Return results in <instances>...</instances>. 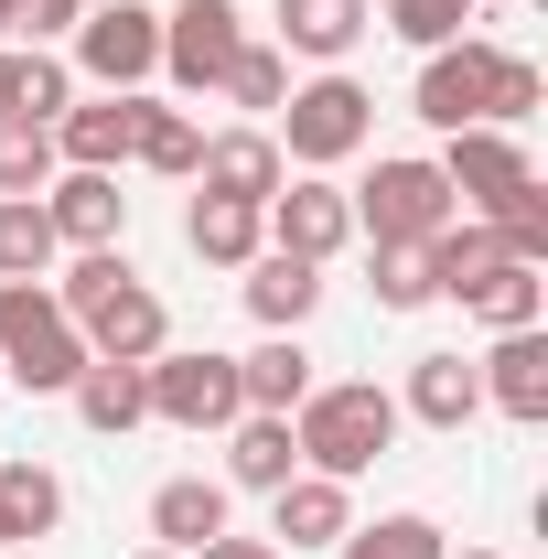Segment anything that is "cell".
<instances>
[{"label":"cell","instance_id":"obj_1","mask_svg":"<svg viewBox=\"0 0 548 559\" xmlns=\"http://www.w3.org/2000/svg\"><path fill=\"white\" fill-rule=\"evenodd\" d=\"M290 441H301V474L355 485V474L388 463V441H398V388H377V377H334V388H312V399L290 409Z\"/></svg>","mask_w":548,"mask_h":559},{"label":"cell","instance_id":"obj_2","mask_svg":"<svg viewBox=\"0 0 548 559\" xmlns=\"http://www.w3.org/2000/svg\"><path fill=\"white\" fill-rule=\"evenodd\" d=\"M0 377L33 399H65L86 377V334L65 323V301L44 280H0Z\"/></svg>","mask_w":548,"mask_h":559},{"label":"cell","instance_id":"obj_3","mask_svg":"<svg viewBox=\"0 0 548 559\" xmlns=\"http://www.w3.org/2000/svg\"><path fill=\"white\" fill-rule=\"evenodd\" d=\"M344 205H355V237H366V248H430V237L463 215L452 183H441V162H419V151H388Z\"/></svg>","mask_w":548,"mask_h":559},{"label":"cell","instance_id":"obj_4","mask_svg":"<svg viewBox=\"0 0 548 559\" xmlns=\"http://www.w3.org/2000/svg\"><path fill=\"white\" fill-rule=\"evenodd\" d=\"M279 162H301V173H334V162H355L366 140H377V97L355 86L344 66H323L312 86H290L279 97Z\"/></svg>","mask_w":548,"mask_h":559},{"label":"cell","instance_id":"obj_5","mask_svg":"<svg viewBox=\"0 0 548 559\" xmlns=\"http://www.w3.org/2000/svg\"><path fill=\"white\" fill-rule=\"evenodd\" d=\"M65 44H75V75L97 97H140L162 75V11L151 0H86V22H75Z\"/></svg>","mask_w":548,"mask_h":559},{"label":"cell","instance_id":"obj_6","mask_svg":"<svg viewBox=\"0 0 548 559\" xmlns=\"http://www.w3.org/2000/svg\"><path fill=\"white\" fill-rule=\"evenodd\" d=\"M140 388H151V419H172V430H194V441L248 409V399H237V355H215V345H162L140 366Z\"/></svg>","mask_w":548,"mask_h":559},{"label":"cell","instance_id":"obj_7","mask_svg":"<svg viewBox=\"0 0 548 559\" xmlns=\"http://www.w3.org/2000/svg\"><path fill=\"white\" fill-rule=\"evenodd\" d=\"M495 66H505V44H484V33H463V44H441V55H419V86L409 108L430 119V130H495Z\"/></svg>","mask_w":548,"mask_h":559},{"label":"cell","instance_id":"obj_8","mask_svg":"<svg viewBox=\"0 0 548 559\" xmlns=\"http://www.w3.org/2000/svg\"><path fill=\"white\" fill-rule=\"evenodd\" d=\"M237 44H248L237 0H172V11H162V75H172L183 97H215L226 66H237Z\"/></svg>","mask_w":548,"mask_h":559},{"label":"cell","instance_id":"obj_9","mask_svg":"<svg viewBox=\"0 0 548 559\" xmlns=\"http://www.w3.org/2000/svg\"><path fill=\"white\" fill-rule=\"evenodd\" d=\"M259 226H270V248L279 259H334V248H355V205H344V183L334 173H290L270 205H259Z\"/></svg>","mask_w":548,"mask_h":559},{"label":"cell","instance_id":"obj_10","mask_svg":"<svg viewBox=\"0 0 548 559\" xmlns=\"http://www.w3.org/2000/svg\"><path fill=\"white\" fill-rule=\"evenodd\" d=\"M527 173H538V162H527L516 130H452V140H441V183H452L463 215H495V194H516Z\"/></svg>","mask_w":548,"mask_h":559},{"label":"cell","instance_id":"obj_11","mask_svg":"<svg viewBox=\"0 0 548 559\" xmlns=\"http://www.w3.org/2000/svg\"><path fill=\"white\" fill-rule=\"evenodd\" d=\"M279 183H290V162H279V140L248 119V130H205L194 151V194H226V205H270Z\"/></svg>","mask_w":548,"mask_h":559},{"label":"cell","instance_id":"obj_12","mask_svg":"<svg viewBox=\"0 0 548 559\" xmlns=\"http://www.w3.org/2000/svg\"><path fill=\"white\" fill-rule=\"evenodd\" d=\"M484 377V409H505L516 430H548V334L527 323V334H495V345L474 355Z\"/></svg>","mask_w":548,"mask_h":559},{"label":"cell","instance_id":"obj_13","mask_svg":"<svg viewBox=\"0 0 548 559\" xmlns=\"http://www.w3.org/2000/svg\"><path fill=\"white\" fill-rule=\"evenodd\" d=\"M75 334H86V355H108V366H151V355L172 345V312H162V290H151V280H119Z\"/></svg>","mask_w":548,"mask_h":559},{"label":"cell","instance_id":"obj_14","mask_svg":"<svg viewBox=\"0 0 548 559\" xmlns=\"http://www.w3.org/2000/svg\"><path fill=\"white\" fill-rule=\"evenodd\" d=\"M44 215H55L65 248H119V237H130V194H119V173H55V183H44Z\"/></svg>","mask_w":548,"mask_h":559},{"label":"cell","instance_id":"obj_15","mask_svg":"<svg viewBox=\"0 0 548 559\" xmlns=\"http://www.w3.org/2000/svg\"><path fill=\"white\" fill-rule=\"evenodd\" d=\"M398 419H419V430H474V419H484V377H474V355H409Z\"/></svg>","mask_w":548,"mask_h":559},{"label":"cell","instance_id":"obj_16","mask_svg":"<svg viewBox=\"0 0 548 559\" xmlns=\"http://www.w3.org/2000/svg\"><path fill=\"white\" fill-rule=\"evenodd\" d=\"M226 474H172V485H151V549H205V538H226Z\"/></svg>","mask_w":548,"mask_h":559},{"label":"cell","instance_id":"obj_17","mask_svg":"<svg viewBox=\"0 0 548 559\" xmlns=\"http://www.w3.org/2000/svg\"><path fill=\"white\" fill-rule=\"evenodd\" d=\"M366 33H377V0H279V55L344 66Z\"/></svg>","mask_w":548,"mask_h":559},{"label":"cell","instance_id":"obj_18","mask_svg":"<svg viewBox=\"0 0 548 559\" xmlns=\"http://www.w3.org/2000/svg\"><path fill=\"white\" fill-rule=\"evenodd\" d=\"M290 474H301V441H290V419H270V409H237V419H226V485L279 495Z\"/></svg>","mask_w":548,"mask_h":559},{"label":"cell","instance_id":"obj_19","mask_svg":"<svg viewBox=\"0 0 548 559\" xmlns=\"http://www.w3.org/2000/svg\"><path fill=\"white\" fill-rule=\"evenodd\" d=\"M55 162H65V173H119V162H130V97H65Z\"/></svg>","mask_w":548,"mask_h":559},{"label":"cell","instance_id":"obj_20","mask_svg":"<svg viewBox=\"0 0 548 559\" xmlns=\"http://www.w3.org/2000/svg\"><path fill=\"white\" fill-rule=\"evenodd\" d=\"M344 527H355V495H344L334 474H290V485L270 495V538H290V549H334Z\"/></svg>","mask_w":548,"mask_h":559},{"label":"cell","instance_id":"obj_21","mask_svg":"<svg viewBox=\"0 0 548 559\" xmlns=\"http://www.w3.org/2000/svg\"><path fill=\"white\" fill-rule=\"evenodd\" d=\"M248 312H259L270 334H301V323L323 312V270H312V259H279V248H259V259H248Z\"/></svg>","mask_w":548,"mask_h":559},{"label":"cell","instance_id":"obj_22","mask_svg":"<svg viewBox=\"0 0 548 559\" xmlns=\"http://www.w3.org/2000/svg\"><path fill=\"white\" fill-rule=\"evenodd\" d=\"M55 527H65V474L33 463V452H11L0 463V549L11 538H55Z\"/></svg>","mask_w":548,"mask_h":559},{"label":"cell","instance_id":"obj_23","mask_svg":"<svg viewBox=\"0 0 548 559\" xmlns=\"http://www.w3.org/2000/svg\"><path fill=\"white\" fill-rule=\"evenodd\" d=\"M194 151H205L194 108H162V97H130V162H140V173H162V183H194Z\"/></svg>","mask_w":548,"mask_h":559},{"label":"cell","instance_id":"obj_24","mask_svg":"<svg viewBox=\"0 0 548 559\" xmlns=\"http://www.w3.org/2000/svg\"><path fill=\"white\" fill-rule=\"evenodd\" d=\"M323 377H312V355H301V334H270L259 355H237V399L248 409H270V419H290L301 399H312Z\"/></svg>","mask_w":548,"mask_h":559},{"label":"cell","instance_id":"obj_25","mask_svg":"<svg viewBox=\"0 0 548 559\" xmlns=\"http://www.w3.org/2000/svg\"><path fill=\"white\" fill-rule=\"evenodd\" d=\"M183 248H194L205 270H248V259L270 248V226H259V205H226V194H194V205H183Z\"/></svg>","mask_w":548,"mask_h":559},{"label":"cell","instance_id":"obj_26","mask_svg":"<svg viewBox=\"0 0 548 559\" xmlns=\"http://www.w3.org/2000/svg\"><path fill=\"white\" fill-rule=\"evenodd\" d=\"M75 419L97 430V441H130L140 419H151V388H140V366H108V355H86V377L65 388Z\"/></svg>","mask_w":548,"mask_h":559},{"label":"cell","instance_id":"obj_27","mask_svg":"<svg viewBox=\"0 0 548 559\" xmlns=\"http://www.w3.org/2000/svg\"><path fill=\"white\" fill-rule=\"evenodd\" d=\"M463 312H474L484 334H527V323H548V270H527V259H495V270L463 290Z\"/></svg>","mask_w":548,"mask_h":559},{"label":"cell","instance_id":"obj_28","mask_svg":"<svg viewBox=\"0 0 548 559\" xmlns=\"http://www.w3.org/2000/svg\"><path fill=\"white\" fill-rule=\"evenodd\" d=\"M55 259H65V237H55L44 194H0V280H55Z\"/></svg>","mask_w":548,"mask_h":559},{"label":"cell","instance_id":"obj_29","mask_svg":"<svg viewBox=\"0 0 548 559\" xmlns=\"http://www.w3.org/2000/svg\"><path fill=\"white\" fill-rule=\"evenodd\" d=\"M495 259H505V237H495L484 215H452V226L430 237V290H441V301H463V290H474Z\"/></svg>","mask_w":548,"mask_h":559},{"label":"cell","instance_id":"obj_30","mask_svg":"<svg viewBox=\"0 0 548 559\" xmlns=\"http://www.w3.org/2000/svg\"><path fill=\"white\" fill-rule=\"evenodd\" d=\"M366 290H377V312H430L441 290H430V248H366Z\"/></svg>","mask_w":548,"mask_h":559},{"label":"cell","instance_id":"obj_31","mask_svg":"<svg viewBox=\"0 0 548 559\" xmlns=\"http://www.w3.org/2000/svg\"><path fill=\"white\" fill-rule=\"evenodd\" d=\"M226 108H259V119H279V97H290V55L279 44H237V66H226V86H215Z\"/></svg>","mask_w":548,"mask_h":559},{"label":"cell","instance_id":"obj_32","mask_svg":"<svg viewBox=\"0 0 548 559\" xmlns=\"http://www.w3.org/2000/svg\"><path fill=\"white\" fill-rule=\"evenodd\" d=\"M495 237H505V259H527V270H548V183L527 173L516 194H495V215H484Z\"/></svg>","mask_w":548,"mask_h":559},{"label":"cell","instance_id":"obj_33","mask_svg":"<svg viewBox=\"0 0 548 559\" xmlns=\"http://www.w3.org/2000/svg\"><path fill=\"white\" fill-rule=\"evenodd\" d=\"M474 11H484V0H388L377 22H388L398 44H419V55H441V44H463V33H474Z\"/></svg>","mask_w":548,"mask_h":559},{"label":"cell","instance_id":"obj_34","mask_svg":"<svg viewBox=\"0 0 548 559\" xmlns=\"http://www.w3.org/2000/svg\"><path fill=\"white\" fill-rule=\"evenodd\" d=\"M334 559H452L430 516H377V527H344Z\"/></svg>","mask_w":548,"mask_h":559},{"label":"cell","instance_id":"obj_35","mask_svg":"<svg viewBox=\"0 0 548 559\" xmlns=\"http://www.w3.org/2000/svg\"><path fill=\"white\" fill-rule=\"evenodd\" d=\"M119 280H140L130 259H119V248H75V259H65V280H44V290L65 301V323H86V312H97V301H108Z\"/></svg>","mask_w":548,"mask_h":559},{"label":"cell","instance_id":"obj_36","mask_svg":"<svg viewBox=\"0 0 548 559\" xmlns=\"http://www.w3.org/2000/svg\"><path fill=\"white\" fill-rule=\"evenodd\" d=\"M65 162H55V130H33V119H0V194H44Z\"/></svg>","mask_w":548,"mask_h":559},{"label":"cell","instance_id":"obj_37","mask_svg":"<svg viewBox=\"0 0 548 559\" xmlns=\"http://www.w3.org/2000/svg\"><path fill=\"white\" fill-rule=\"evenodd\" d=\"M538 97H548V75L527 66V55H505V66H495V130H527Z\"/></svg>","mask_w":548,"mask_h":559},{"label":"cell","instance_id":"obj_38","mask_svg":"<svg viewBox=\"0 0 548 559\" xmlns=\"http://www.w3.org/2000/svg\"><path fill=\"white\" fill-rule=\"evenodd\" d=\"M194 559H279V538H237V527H226V538H205Z\"/></svg>","mask_w":548,"mask_h":559},{"label":"cell","instance_id":"obj_39","mask_svg":"<svg viewBox=\"0 0 548 559\" xmlns=\"http://www.w3.org/2000/svg\"><path fill=\"white\" fill-rule=\"evenodd\" d=\"M0 119H22V44H0Z\"/></svg>","mask_w":548,"mask_h":559},{"label":"cell","instance_id":"obj_40","mask_svg":"<svg viewBox=\"0 0 548 559\" xmlns=\"http://www.w3.org/2000/svg\"><path fill=\"white\" fill-rule=\"evenodd\" d=\"M11 11H22V0H0V44H11Z\"/></svg>","mask_w":548,"mask_h":559},{"label":"cell","instance_id":"obj_41","mask_svg":"<svg viewBox=\"0 0 548 559\" xmlns=\"http://www.w3.org/2000/svg\"><path fill=\"white\" fill-rule=\"evenodd\" d=\"M140 559H183V549H140Z\"/></svg>","mask_w":548,"mask_h":559},{"label":"cell","instance_id":"obj_42","mask_svg":"<svg viewBox=\"0 0 548 559\" xmlns=\"http://www.w3.org/2000/svg\"><path fill=\"white\" fill-rule=\"evenodd\" d=\"M463 559H495V549H463Z\"/></svg>","mask_w":548,"mask_h":559}]
</instances>
